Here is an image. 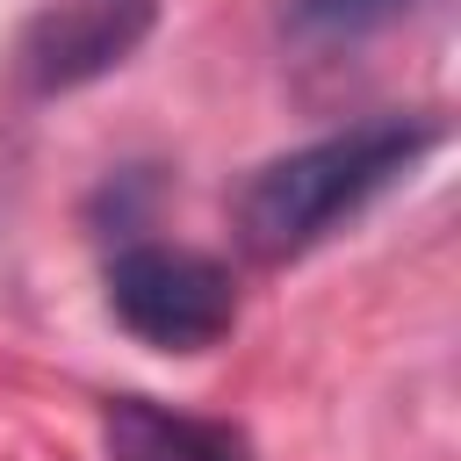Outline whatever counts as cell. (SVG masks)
Segmentation results:
<instances>
[{"mask_svg": "<svg viewBox=\"0 0 461 461\" xmlns=\"http://www.w3.org/2000/svg\"><path fill=\"white\" fill-rule=\"evenodd\" d=\"M432 144H439V122H425V115H375V122H353V130L317 137L303 151H281L238 194V238H245V252L252 259H295V252H310L317 238H331V223H346L389 180H403Z\"/></svg>", "mask_w": 461, "mask_h": 461, "instance_id": "cell-1", "label": "cell"}, {"mask_svg": "<svg viewBox=\"0 0 461 461\" xmlns=\"http://www.w3.org/2000/svg\"><path fill=\"white\" fill-rule=\"evenodd\" d=\"M108 310L130 339L158 353H202L238 324V288L209 252L187 245H130L108 267Z\"/></svg>", "mask_w": 461, "mask_h": 461, "instance_id": "cell-2", "label": "cell"}, {"mask_svg": "<svg viewBox=\"0 0 461 461\" xmlns=\"http://www.w3.org/2000/svg\"><path fill=\"white\" fill-rule=\"evenodd\" d=\"M151 14H158V0H65V7H50V14L29 29V43H22L29 86L58 94V86L101 79L108 65H122V58L144 43Z\"/></svg>", "mask_w": 461, "mask_h": 461, "instance_id": "cell-3", "label": "cell"}, {"mask_svg": "<svg viewBox=\"0 0 461 461\" xmlns=\"http://www.w3.org/2000/svg\"><path fill=\"white\" fill-rule=\"evenodd\" d=\"M108 454L115 461H245V447L223 425L144 403V396L108 403Z\"/></svg>", "mask_w": 461, "mask_h": 461, "instance_id": "cell-4", "label": "cell"}, {"mask_svg": "<svg viewBox=\"0 0 461 461\" xmlns=\"http://www.w3.org/2000/svg\"><path fill=\"white\" fill-rule=\"evenodd\" d=\"M411 0H295V29L310 36H360V29H382L396 22Z\"/></svg>", "mask_w": 461, "mask_h": 461, "instance_id": "cell-5", "label": "cell"}]
</instances>
